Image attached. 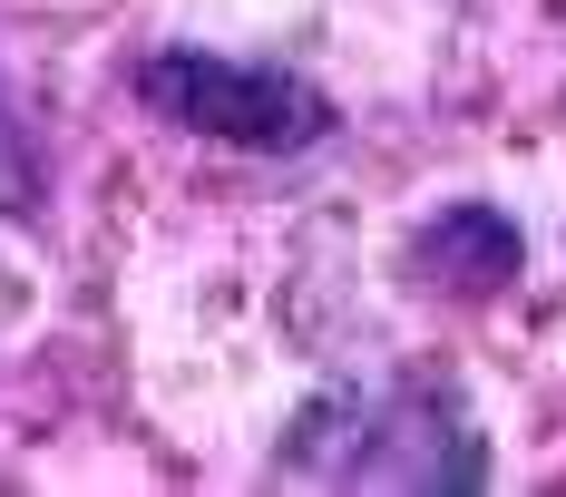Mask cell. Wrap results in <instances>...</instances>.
<instances>
[{"instance_id":"obj_1","label":"cell","mask_w":566,"mask_h":497,"mask_svg":"<svg viewBox=\"0 0 566 497\" xmlns=\"http://www.w3.org/2000/svg\"><path fill=\"white\" fill-rule=\"evenodd\" d=\"M274 478L293 488H400V497H440L479 488L489 448L469 430L450 381H371V390H323L293 410V430L274 440Z\"/></svg>"},{"instance_id":"obj_2","label":"cell","mask_w":566,"mask_h":497,"mask_svg":"<svg viewBox=\"0 0 566 497\" xmlns=\"http://www.w3.org/2000/svg\"><path fill=\"white\" fill-rule=\"evenodd\" d=\"M137 98L167 127L244 147V157H303V147H323L342 127L313 78L264 68V59H226V50H147L137 59Z\"/></svg>"},{"instance_id":"obj_3","label":"cell","mask_w":566,"mask_h":497,"mask_svg":"<svg viewBox=\"0 0 566 497\" xmlns=\"http://www.w3.org/2000/svg\"><path fill=\"white\" fill-rule=\"evenodd\" d=\"M400 264L420 293H450V303H499L527 264V234H517L499 205H440V215L420 224L410 244H400Z\"/></svg>"},{"instance_id":"obj_4","label":"cell","mask_w":566,"mask_h":497,"mask_svg":"<svg viewBox=\"0 0 566 497\" xmlns=\"http://www.w3.org/2000/svg\"><path fill=\"white\" fill-rule=\"evenodd\" d=\"M40 186H50L40 137H30V117H20L10 78H0V215H40Z\"/></svg>"}]
</instances>
